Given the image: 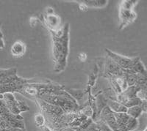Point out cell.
Listing matches in <instances>:
<instances>
[{
	"instance_id": "6da1fadb",
	"label": "cell",
	"mask_w": 147,
	"mask_h": 131,
	"mask_svg": "<svg viewBox=\"0 0 147 131\" xmlns=\"http://www.w3.org/2000/svg\"><path fill=\"white\" fill-rule=\"evenodd\" d=\"M52 40L54 71L61 73L65 69L69 52V24L65 23L57 32H50Z\"/></svg>"
},
{
	"instance_id": "7a4b0ae2",
	"label": "cell",
	"mask_w": 147,
	"mask_h": 131,
	"mask_svg": "<svg viewBox=\"0 0 147 131\" xmlns=\"http://www.w3.org/2000/svg\"><path fill=\"white\" fill-rule=\"evenodd\" d=\"M138 1L125 0L122 1L119 7V29H123L135 21L137 14L134 10V7Z\"/></svg>"
},
{
	"instance_id": "3957f363",
	"label": "cell",
	"mask_w": 147,
	"mask_h": 131,
	"mask_svg": "<svg viewBox=\"0 0 147 131\" xmlns=\"http://www.w3.org/2000/svg\"><path fill=\"white\" fill-rule=\"evenodd\" d=\"M42 21L50 32H57L60 29L61 19L60 17L55 13L52 7H47L42 15Z\"/></svg>"
},
{
	"instance_id": "277c9868",
	"label": "cell",
	"mask_w": 147,
	"mask_h": 131,
	"mask_svg": "<svg viewBox=\"0 0 147 131\" xmlns=\"http://www.w3.org/2000/svg\"><path fill=\"white\" fill-rule=\"evenodd\" d=\"M5 99V103L7 104V107L11 111H13L14 114H18L21 111L28 110V107L27 105L24 103V102L18 101L16 98H14L13 95L11 93L7 92L3 95V98Z\"/></svg>"
},
{
	"instance_id": "5b68a950",
	"label": "cell",
	"mask_w": 147,
	"mask_h": 131,
	"mask_svg": "<svg viewBox=\"0 0 147 131\" xmlns=\"http://www.w3.org/2000/svg\"><path fill=\"white\" fill-rule=\"evenodd\" d=\"M27 50V46L25 43L22 40H17L12 45L10 48L12 56L15 58H20L23 57Z\"/></svg>"
},
{
	"instance_id": "8992f818",
	"label": "cell",
	"mask_w": 147,
	"mask_h": 131,
	"mask_svg": "<svg viewBox=\"0 0 147 131\" xmlns=\"http://www.w3.org/2000/svg\"><path fill=\"white\" fill-rule=\"evenodd\" d=\"M107 102L110 109H113L118 112H126L127 111L125 106H124L121 103H118L117 101H115L113 100H108Z\"/></svg>"
},
{
	"instance_id": "52a82bcc",
	"label": "cell",
	"mask_w": 147,
	"mask_h": 131,
	"mask_svg": "<svg viewBox=\"0 0 147 131\" xmlns=\"http://www.w3.org/2000/svg\"><path fill=\"white\" fill-rule=\"evenodd\" d=\"M84 5H86V7H96V8H101V7H105L107 5V1H82Z\"/></svg>"
},
{
	"instance_id": "ba28073f",
	"label": "cell",
	"mask_w": 147,
	"mask_h": 131,
	"mask_svg": "<svg viewBox=\"0 0 147 131\" xmlns=\"http://www.w3.org/2000/svg\"><path fill=\"white\" fill-rule=\"evenodd\" d=\"M142 107L141 106H132L130 108L128 109V113L130 115H132L133 116H139V114L142 111Z\"/></svg>"
},
{
	"instance_id": "9c48e42d",
	"label": "cell",
	"mask_w": 147,
	"mask_h": 131,
	"mask_svg": "<svg viewBox=\"0 0 147 131\" xmlns=\"http://www.w3.org/2000/svg\"><path fill=\"white\" fill-rule=\"evenodd\" d=\"M35 122H36L37 125L38 126H41L43 125L44 123V118L43 116V115L41 114H37L35 117Z\"/></svg>"
},
{
	"instance_id": "30bf717a",
	"label": "cell",
	"mask_w": 147,
	"mask_h": 131,
	"mask_svg": "<svg viewBox=\"0 0 147 131\" xmlns=\"http://www.w3.org/2000/svg\"><path fill=\"white\" fill-rule=\"evenodd\" d=\"M38 21V18L35 16H32L30 18V24L32 27H35Z\"/></svg>"
},
{
	"instance_id": "8fae6325",
	"label": "cell",
	"mask_w": 147,
	"mask_h": 131,
	"mask_svg": "<svg viewBox=\"0 0 147 131\" xmlns=\"http://www.w3.org/2000/svg\"><path fill=\"white\" fill-rule=\"evenodd\" d=\"M88 58L87 54L85 53V52H81V53H79L78 55V59L80 60L81 61H85Z\"/></svg>"
},
{
	"instance_id": "7c38bea8",
	"label": "cell",
	"mask_w": 147,
	"mask_h": 131,
	"mask_svg": "<svg viewBox=\"0 0 147 131\" xmlns=\"http://www.w3.org/2000/svg\"><path fill=\"white\" fill-rule=\"evenodd\" d=\"M4 47H5V43L3 40V35L1 32V23H0V49H2Z\"/></svg>"
}]
</instances>
